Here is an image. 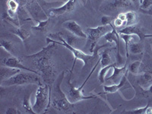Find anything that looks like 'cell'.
I'll use <instances>...</instances> for the list:
<instances>
[{"mask_svg":"<svg viewBox=\"0 0 152 114\" xmlns=\"http://www.w3.org/2000/svg\"><path fill=\"white\" fill-rule=\"evenodd\" d=\"M0 45L2 49H4L6 52L9 53L10 54H13L15 53V47L12 42L2 38L0 40Z\"/></svg>","mask_w":152,"mask_h":114,"instance_id":"cell-24","label":"cell"},{"mask_svg":"<svg viewBox=\"0 0 152 114\" xmlns=\"http://www.w3.org/2000/svg\"><path fill=\"white\" fill-rule=\"evenodd\" d=\"M129 52L130 53L134 54V55H137V54L142 53L143 51V45L141 43L138 42H131L129 44Z\"/></svg>","mask_w":152,"mask_h":114,"instance_id":"cell-21","label":"cell"},{"mask_svg":"<svg viewBox=\"0 0 152 114\" xmlns=\"http://www.w3.org/2000/svg\"><path fill=\"white\" fill-rule=\"evenodd\" d=\"M135 36L136 35L133 34H119V37H121V39H123L125 42V45H126V57L128 58L129 56V44L131 43L132 40L134 39Z\"/></svg>","mask_w":152,"mask_h":114,"instance_id":"cell-28","label":"cell"},{"mask_svg":"<svg viewBox=\"0 0 152 114\" xmlns=\"http://www.w3.org/2000/svg\"><path fill=\"white\" fill-rule=\"evenodd\" d=\"M129 6H131V2L128 0H112L107 3L105 9L107 10L114 11L119 9H126Z\"/></svg>","mask_w":152,"mask_h":114,"instance_id":"cell-14","label":"cell"},{"mask_svg":"<svg viewBox=\"0 0 152 114\" xmlns=\"http://www.w3.org/2000/svg\"><path fill=\"white\" fill-rule=\"evenodd\" d=\"M126 25L129 26V25H134L136 24L138 21V15L135 12L133 11H129V12H126Z\"/></svg>","mask_w":152,"mask_h":114,"instance_id":"cell-22","label":"cell"},{"mask_svg":"<svg viewBox=\"0 0 152 114\" xmlns=\"http://www.w3.org/2000/svg\"><path fill=\"white\" fill-rule=\"evenodd\" d=\"M56 45L54 43H50L37 53L23 56V59H31L34 68L41 72L43 81L49 85H52L55 81L56 68L53 62L52 56L55 49H56Z\"/></svg>","mask_w":152,"mask_h":114,"instance_id":"cell-1","label":"cell"},{"mask_svg":"<svg viewBox=\"0 0 152 114\" xmlns=\"http://www.w3.org/2000/svg\"><path fill=\"white\" fill-rule=\"evenodd\" d=\"M118 18H119L120 20H122L123 21L126 22V13H119L117 16Z\"/></svg>","mask_w":152,"mask_h":114,"instance_id":"cell-35","label":"cell"},{"mask_svg":"<svg viewBox=\"0 0 152 114\" xmlns=\"http://www.w3.org/2000/svg\"><path fill=\"white\" fill-rule=\"evenodd\" d=\"M37 24L36 26L31 27V29L34 30V31H40V32H45L48 29L50 18L47 19L45 21H37Z\"/></svg>","mask_w":152,"mask_h":114,"instance_id":"cell-23","label":"cell"},{"mask_svg":"<svg viewBox=\"0 0 152 114\" xmlns=\"http://www.w3.org/2000/svg\"><path fill=\"white\" fill-rule=\"evenodd\" d=\"M51 85L47 84L39 85L36 94L35 101L32 104V108L36 114L46 113L51 104Z\"/></svg>","mask_w":152,"mask_h":114,"instance_id":"cell-4","label":"cell"},{"mask_svg":"<svg viewBox=\"0 0 152 114\" xmlns=\"http://www.w3.org/2000/svg\"><path fill=\"white\" fill-rule=\"evenodd\" d=\"M152 6V0H142L140 2V9L146 10Z\"/></svg>","mask_w":152,"mask_h":114,"instance_id":"cell-30","label":"cell"},{"mask_svg":"<svg viewBox=\"0 0 152 114\" xmlns=\"http://www.w3.org/2000/svg\"><path fill=\"white\" fill-rule=\"evenodd\" d=\"M113 26L115 28H120V27L123 26V25H126V22H124V21H123L119 18H116L113 21Z\"/></svg>","mask_w":152,"mask_h":114,"instance_id":"cell-32","label":"cell"},{"mask_svg":"<svg viewBox=\"0 0 152 114\" xmlns=\"http://www.w3.org/2000/svg\"><path fill=\"white\" fill-rule=\"evenodd\" d=\"M114 18L111 17L109 15H104L101 18V23L103 25H109L110 23H112L114 20Z\"/></svg>","mask_w":152,"mask_h":114,"instance_id":"cell-31","label":"cell"},{"mask_svg":"<svg viewBox=\"0 0 152 114\" xmlns=\"http://www.w3.org/2000/svg\"><path fill=\"white\" fill-rule=\"evenodd\" d=\"M100 62V59H99V60L95 63L93 69H92L91 72V73L89 74V75L88 76V78L85 79V81H84L83 84H82L79 88H76L72 84L71 82L72 75H70V78H69V80H68V85H69V91H68V99H69L70 102L72 103V104H76V103L78 102V101H81V100H90V99H94L97 97V96H93V95H92V96H85V95H84L83 93H82V89H83L85 84L87 83V81H88V79L90 78V77L91 76V75L93 74V72H94V70L96 69V68H97V66H98Z\"/></svg>","mask_w":152,"mask_h":114,"instance_id":"cell-6","label":"cell"},{"mask_svg":"<svg viewBox=\"0 0 152 114\" xmlns=\"http://www.w3.org/2000/svg\"><path fill=\"white\" fill-rule=\"evenodd\" d=\"M138 84L144 90H148L152 85V75L148 72L140 75L138 79Z\"/></svg>","mask_w":152,"mask_h":114,"instance_id":"cell-15","label":"cell"},{"mask_svg":"<svg viewBox=\"0 0 152 114\" xmlns=\"http://www.w3.org/2000/svg\"><path fill=\"white\" fill-rule=\"evenodd\" d=\"M116 65L115 64H111L109 65V66H107L105 67H102V69H100V72H99V75H98V79L99 81H100V84H104L105 82V79H106V75H107V72L110 70L111 69H113L114 66Z\"/></svg>","mask_w":152,"mask_h":114,"instance_id":"cell-26","label":"cell"},{"mask_svg":"<svg viewBox=\"0 0 152 114\" xmlns=\"http://www.w3.org/2000/svg\"><path fill=\"white\" fill-rule=\"evenodd\" d=\"M141 61H135V62H132L131 64L129 66V72H131L132 74L137 75L138 74V72H139V69H140L141 66Z\"/></svg>","mask_w":152,"mask_h":114,"instance_id":"cell-29","label":"cell"},{"mask_svg":"<svg viewBox=\"0 0 152 114\" xmlns=\"http://www.w3.org/2000/svg\"><path fill=\"white\" fill-rule=\"evenodd\" d=\"M140 12H142L143 14L149 15L152 16V6H151L148 9H146V10H142V9H140Z\"/></svg>","mask_w":152,"mask_h":114,"instance_id":"cell-34","label":"cell"},{"mask_svg":"<svg viewBox=\"0 0 152 114\" xmlns=\"http://www.w3.org/2000/svg\"><path fill=\"white\" fill-rule=\"evenodd\" d=\"M81 2L83 5H85V4L87 3V0H81Z\"/></svg>","mask_w":152,"mask_h":114,"instance_id":"cell-38","label":"cell"},{"mask_svg":"<svg viewBox=\"0 0 152 114\" xmlns=\"http://www.w3.org/2000/svg\"><path fill=\"white\" fill-rule=\"evenodd\" d=\"M56 37L59 39V41H56V40H54L53 39H51L50 37H47L46 39V41H47V43H54L57 45H61L63 46V47H66V49L70 51V52L72 53V55L74 56V62H73L72 68V70L70 72V75H72V71L73 69H74V66L75 65V62L77 61V59H79V60L82 61L84 63V66H88L89 65L90 62H97V61L100 59V55H99V51H100V49L105 48V47H109L110 45V43H107L105 45H101V46H96V47L94 50L93 53L91 54H88L86 53L81 51L79 49H77L75 47H74L73 46L70 45L68 43V42L65 40L64 38L62 37L60 35H56Z\"/></svg>","mask_w":152,"mask_h":114,"instance_id":"cell-2","label":"cell"},{"mask_svg":"<svg viewBox=\"0 0 152 114\" xmlns=\"http://www.w3.org/2000/svg\"><path fill=\"white\" fill-rule=\"evenodd\" d=\"M6 114H21V113L18 110V109L15 108V107H10L6 110L5 112Z\"/></svg>","mask_w":152,"mask_h":114,"instance_id":"cell-33","label":"cell"},{"mask_svg":"<svg viewBox=\"0 0 152 114\" xmlns=\"http://www.w3.org/2000/svg\"><path fill=\"white\" fill-rule=\"evenodd\" d=\"M20 71H21L20 69H13V68L8 67V66L2 65V67H1V80L3 81V80L8 79V78H11L15 74H17Z\"/></svg>","mask_w":152,"mask_h":114,"instance_id":"cell-18","label":"cell"},{"mask_svg":"<svg viewBox=\"0 0 152 114\" xmlns=\"http://www.w3.org/2000/svg\"><path fill=\"white\" fill-rule=\"evenodd\" d=\"M112 27V30L110 31H109L108 33L106 34L104 36V39L107 41V43H114L116 44V55H117V57H116V59H117V64L119 65L121 64V62H123V58L119 54V34L118 33V31H116V28L113 26V22L110 24Z\"/></svg>","mask_w":152,"mask_h":114,"instance_id":"cell-8","label":"cell"},{"mask_svg":"<svg viewBox=\"0 0 152 114\" xmlns=\"http://www.w3.org/2000/svg\"><path fill=\"white\" fill-rule=\"evenodd\" d=\"M148 91L150 92L151 94H152V85H151V86L150 87V88H149V89H148Z\"/></svg>","mask_w":152,"mask_h":114,"instance_id":"cell-39","label":"cell"},{"mask_svg":"<svg viewBox=\"0 0 152 114\" xmlns=\"http://www.w3.org/2000/svg\"><path fill=\"white\" fill-rule=\"evenodd\" d=\"M111 30H112V27L110 24L101 25V26H98L97 28H89L87 29V35H88L87 39H88V44L90 45L91 53H93L100 38L104 37Z\"/></svg>","mask_w":152,"mask_h":114,"instance_id":"cell-7","label":"cell"},{"mask_svg":"<svg viewBox=\"0 0 152 114\" xmlns=\"http://www.w3.org/2000/svg\"><path fill=\"white\" fill-rule=\"evenodd\" d=\"M37 84L41 85L39 75L31 72H19L8 79L1 81V85L5 87L9 86H21V85Z\"/></svg>","mask_w":152,"mask_h":114,"instance_id":"cell-5","label":"cell"},{"mask_svg":"<svg viewBox=\"0 0 152 114\" xmlns=\"http://www.w3.org/2000/svg\"><path fill=\"white\" fill-rule=\"evenodd\" d=\"M22 61L20 59L17 58V57L15 56H9L5 58L4 59H2V64L3 66H8V67L13 68V69H20V70H24V71H28L31 72L36 73L37 75H40L39 72L34 70L33 69H31V68H28L27 66H24L22 64Z\"/></svg>","mask_w":152,"mask_h":114,"instance_id":"cell-9","label":"cell"},{"mask_svg":"<svg viewBox=\"0 0 152 114\" xmlns=\"http://www.w3.org/2000/svg\"><path fill=\"white\" fill-rule=\"evenodd\" d=\"M113 74L110 77H107L106 79H107V82L111 81L114 84H118L119 81H121L123 76L126 75V72H127V63H126L125 66H121V67H117L115 65L113 67Z\"/></svg>","mask_w":152,"mask_h":114,"instance_id":"cell-12","label":"cell"},{"mask_svg":"<svg viewBox=\"0 0 152 114\" xmlns=\"http://www.w3.org/2000/svg\"><path fill=\"white\" fill-rule=\"evenodd\" d=\"M119 34H133L136 35L138 37L140 40H142L145 37H146V34L143 33V31L136 26L135 24L134 25H129V26H126V28H123L120 31H118Z\"/></svg>","mask_w":152,"mask_h":114,"instance_id":"cell-13","label":"cell"},{"mask_svg":"<svg viewBox=\"0 0 152 114\" xmlns=\"http://www.w3.org/2000/svg\"><path fill=\"white\" fill-rule=\"evenodd\" d=\"M26 1L27 0H18V2H20V3H21V4H24V2H26Z\"/></svg>","mask_w":152,"mask_h":114,"instance_id":"cell-37","label":"cell"},{"mask_svg":"<svg viewBox=\"0 0 152 114\" xmlns=\"http://www.w3.org/2000/svg\"><path fill=\"white\" fill-rule=\"evenodd\" d=\"M123 113L129 114H150L152 113V108H150L149 104H148L146 107L137 108V109L132 110L129 111H124Z\"/></svg>","mask_w":152,"mask_h":114,"instance_id":"cell-25","label":"cell"},{"mask_svg":"<svg viewBox=\"0 0 152 114\" xmlns=\"http://www.w3.org/2000/svg\"><path fill=\"white\" fill-rule=\"evenodd\" d=\"M130 2L134 4L135 6H140V0H130Z\"/></svg>","mask_w":152,"mask_h":114,"instance_id":"cell-36","label":"cell"},{"mask_svg":"<svg viewBox=\"0 0 152 114\" xmlns=\"http://www.w3.org/2000/svg\"><path fill=\"white\" fill-rule=\"evenodd\" d=\"M30 94H27L24 95V99H23V103L22 106L24 109L26 110L27 113H34L36 114L35 112L34 111L33 108H32V105H31V100H30Z\"/></svg>","mask_w":152,"mask_h":114,"instance_id":"cell-27","label":"cell"},{"mask_svg":"<svg viewBox=\"0 0 152 114\" xmlns=\"http://www.w3.org/2000/svg\"><path fill=\"white\" fill-rule=\"evenodd\" d=\"M65 72H62L57 79L55 88L53 89V94H51V104L53 107L57 110L65 113L71 112L74 108V104L71 103L68 99V97L63 93L61 89V83L64 78Z\"/></svg>","mask_w":152,"mask_h":114,"instance_id":"cell-3","label":"cell"},{"mask_svg":"<svg viewBox=\"0 0 152 114\" xmlns=\"http://www.w3.org/2000/svg\"><path fill=\"white\" fill-rule=\"evenodd\" d=\"M127 78H126V75H125L122 78L121 81L118 84H113L112 85H104V94H113L120 89L122 87L126 85Z\"/></svg>","mask_w":152,"mask_h":114,"instance_id":"cell-16","label":"cell"},{"mask_svg":"<svg viewBox=\"0 0 152 114\" xmlns=\"http://www.w3.org/2000/svg\"><path fill=\"white\" fill-rule=\"evenodd\" d=\"M10 31L18 37L22 41H25L28 38L31 37V33L29 31L18 26H12L10 28Z\"/></svg>","mask_w":152,"mask_h":114,"instance_id":"cell-17","label":"cell"},{"mask_svg":"<svg viewBox=\"0 0 152 114\" xmlns=\"http://www.w3.org/2000/svg\"><path fill=\"white\" fill-rule=\"evenodd\" d=\"M63 27L66 30H68L72 34L75 35L77 37L82 38V39H87L88 38L87 34L82 30V28H81L79 24L75 21L70 20V21H65L63 23Z\"/></svg>","mask_w":152,"mask_h":114,"instance_id":"cell-10","label":"cell"},{"mask_svg":"<svg viewBox=\"0 0 152 114\" xmlns=\"http://www.w3.org/2000/svg\"><path fill=\"white\" fill-rule=\"evenodd\" d=\"M77 3V0H69L66 3L62 5L61 7L52 9L50 10V14L51 16L62 15L64 14L70 13L75 9V5Z\"/></svg>","mask_w":152,"mask_h":114,"instance_id":"cell-11","label":"cell"},{"mask_svg":"<svg viewBox=\"0 0 152 114\" xmlns=\"http://www.w3.org/2000/svg\"><path fill=\"white\" fill-rule=\"evenodd\" d=\"M111 50H112V49H110V47H106L101 55H100V64H101L102 67H105V66L113 64L112 59H111L110 55Z\"/></svg>","mask_w":152,"mask_h":114,"instance_id":"cell-19","label":"cell"},{"mask_svg":"<svg viewBox=\"0 0 152 114\" xmlns=\"http://www.w3.org/2000/svg\"><path fill=\"white\" fill-rule=\"evenodd\" d=\"M18 2L16 0H8V15L10 18H14L16 12L18 9Z\"/></svg>","mask_w":152,"mask_h":114,"instance_id":"cell-20","label":"cell"}]
</instances>
